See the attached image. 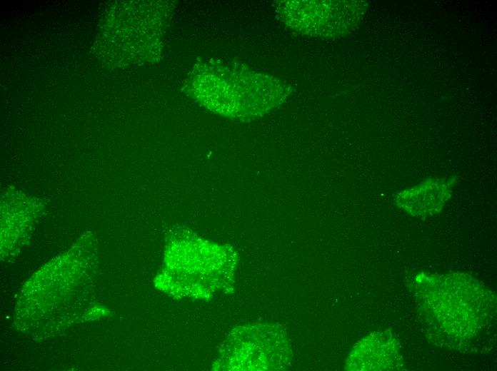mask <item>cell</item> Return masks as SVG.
I'll return each mask as SVG.
<instances>
[{
    "label": "cell",
    "mask_w": 497,
    "mask_h": 371,
    "mask_svg": "<svg viewBox=\"0 0 497 371\" xmlns=\"http://www.w3.org/2000/svg\"><path fill=\"white\" fill-rule=\"evenodd\" d=\"M403 358L398 341L386 332L363 339L351 353L346 368L350 370H396Z\"/></svg>",
    "instance_id": "2"
},
{
    "label": "cell",
    "mask_w": 497,
    "mask_h": 371,
    "mask_svg": "<svg viewBox=\"0 0 497 371\" xmlns=\"http://www.w3.org/2000/svg\"><path fill=\"white\" fill-rule=\"evenodd\" d=\"M420 306L429 323L455 340L472 337L493 307V295L466 275L417 277Z\"/></svg>",
    "instance_id": "1"
}]
</instances>
